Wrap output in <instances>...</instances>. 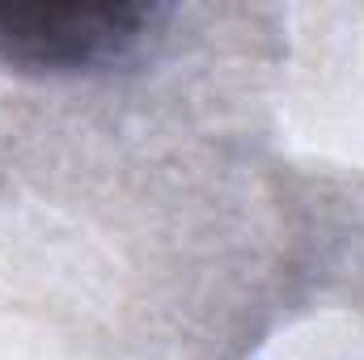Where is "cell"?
<instances>
[{
    "label": "cell",
    "instance_id": "cell-1",
    "mask_svg": "<svg viewBox=\"0 0 364 360\" xmlns=\"http://www.w3.org/2000/svg\"><path fill=\"white\" fill-rule=\"evenodd\" d=\"M161 26L157 4H0V68L26 77L102 73Z\"/></svg>",
    "mask_w": 364,
    "mask_h": 360
}]
</instances>
